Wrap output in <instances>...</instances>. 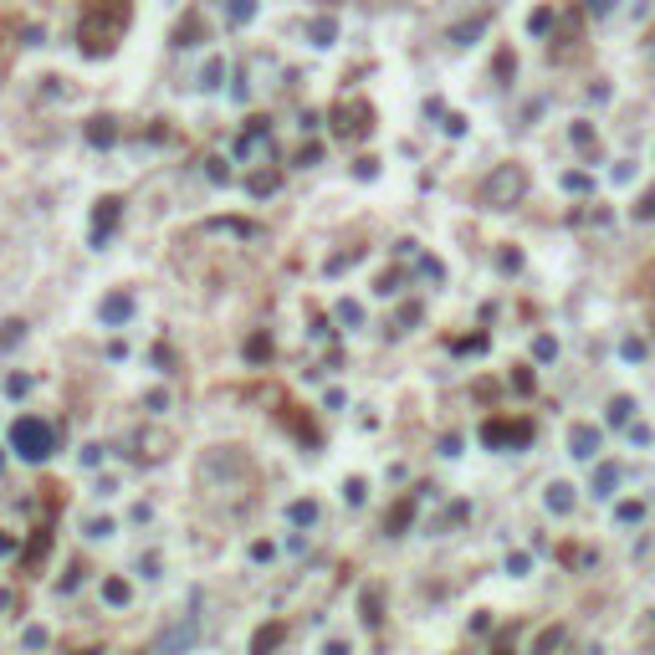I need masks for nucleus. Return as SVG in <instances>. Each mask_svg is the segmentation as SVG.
Listing matches in <instances>:
<instances>
[{
    "label": "nucleus",
    "instance_id": "nucleus-9",
    "mask_svg": "<svg viewBox=\"0 0 655 655\" xmlns=\"http://www.w3.org/2000/svg\"><path fill=\"white\" fill-rule=\"evenodd\" d=\"M200 31H205V16H200V11H190L180 26H174V47H195V41H200Z\"/></svg>",
    "mask_w": 655,
    "mask_h": 655
},
{
    "label": "nucleus",
    "instance_id": "nucleus-3",
    "mask_svg": "<svg viewBox=\"0 0 655 655\" xmlns=\"http://www.w3.org/2000/svg\"><path fill=\"white\" fill-rule=\"evenodd\" d=\"M522 190H528V174H522V164H497L492 180L482 185V200H487L492 210H507V205L522 200Z\"/></svg>",
    "mask_w": 655,
    "mask_h": 655
},
{
    "label": "nucleus",
    "instance_id": "nucleus-25",
    "mask_svg": "<svg viewBox=\"0 0 655 655\" xmlns=\"http://www.w3.org/2000/svg\"><path fill=\"white\" fill-rule=\"evenodd\" d=\"M569 139H574L579 149H594V128H589V123H574V128H569Z\"/></svg>",
    "mask_w": 655,
    "mask_h": 655
},
{
    "label": "nucleus",
    "instance_id": "nucleus-10",
    "mask_svg": "<svg viewBox=\"0 0 655 655\" xmlns=\"http://www.w3.org/2000/svg\"><path fill=\"white\" fill-rule=\"evenodd\" d=\"M487 21H492V11H482V16H476V21H461V26L451 31V41H456V47H466V41H476V36L487 31Z\"/></svg>",
    "mask_w": 655,
    "mask_h": 655
},
{
    "label": "nucleus",
    "instance_id": "nucleus-14",
    "mask_svg": "<svg viewBox=\"0 0 655 655\" xmlns=\"http://www.w3.org/2000/svg\"><path fill=\"white\" fill-rule=\"evenodd\" d=\"M287 517H292V528H313V522H318V502H308V497H302V502H292V507H287Z\"/></svg>",
    "mask_w": 655,
    "mask_h": 655
},
{
    "label": "nucleus",
    "instance_id": "nucleus-40",
    "mask_svg": "<svg viewBox=\"0 0 655 655\" xmlns=\"http://www.w3.org/2000/svg\"><path fill=\"white\" fill-rule=\"evenodd\" d=\"M210 180H215V185H226V180H231V169H226L221 159H210Z\"/></svg>",
    "mask_w": 655,
    "mask_h": 655
},
{
    "label": "nucleus",
    "instance_id": "nucleus-38",
    "mask_svg": "<svg viewBox=\"0 0 655 655\" xmlns=\"http://www.w3.org/2000/svg\"><path fill=\"white\" fill-rule=\"evenodd\" d=\"M528 563H533L528 553H512V558H507V574H528Z\"/></svg>",
    "mask_w": 655,
    "mask_h": 655
},
{
    "label": "nucleus",
    "instance_id": "nucleus-28",
    "mask_svg": "<svg viewBox=\"0 0 655 655\" xmlns=\"http://www.w3.org/2000/svg\"><path fill=\"white\" fill-rule=\"evenodd\" d=\"M256 16V0H231V21H251Z\"/></svg>",
    "mask_w": 655,
    "mask_h": 655
},
{
    "label": "nucleus",
    "instance_id": "nucleus-30",
    "mask_svg": "<svg viewBox=\"0 0 655 655\" xmlns=\"http://www.w3.org/2000/svg\"><path fill=\"white\" fill-rule=\"evenodd\" d=\"M190 640H195V630L185 625V630H174V635H164L159 645H164V650H174V645H190Z\"/></svg>",
    "mask_w": 655,
    "mask_h": 655
},
{
    "label": "nucleus",
    "instance_id": "nucleus-17",
    "mask_svg": "<svg viewBox=\"0 0 655 655\" xmlns=\"http://www.w3.org/2000/svg\"><path fill=\"white\" fill-rule=\"evenodd\" d=\"M630 410H635L630 395H615V400H609V425H630Z\"/></svg>",
    "mask_w": 655,
    "mask_h": 655
},
{
    "label": "nucleus",
    "instance_id": "nucleus-4",
    "mask_svg": "<svg viewBox=\"0 0 655 655\" xmlns=\"http://www.w3.org/2000/svg\"><path fill=\"white\" fill-rule=\"evenodd\" d=\"M369 128H374V108H369V103L348 98V103L333 108V134L338 139H359V134H369Z\"/></svg>",
    "mask_w": 655,
    "mask_h": 655
},
{
    "label": "nucleus",
    "instance_id": "nucleus-37",
    "mask_svg": "<svg viewBox=\"0 0 655 655\" xmlns=\"http://www.w3.org/2000/svg\"><path fill=\"white\" fill-rule=\"evenodd\" d=\"M87 533H93V538H108V533H113V522H108V517H93V522H87Z\"/></svg>",
    "mask_w": 655,
    "mask_h": 655
},
{
    "label": "nucleus",
    "instance_id": "nucleus-22",
    "mask_svg": "<svg viewBox=\"0 0 655 655\" xmlns=\"http://www.w3.org/2000/svg\"><path fill=\"white\" fill-rule=\"evenodd\" d=\"M308 31H313V41H318V47H328V41L338 36V26H333V21H313Z\"/></svg>",
    "mask_w": 655,
    "mask_h": 655
},
{
    "label": "nucleus",
    "instance_id": "nucleus-35",
    "mask_svg": "<svg viewBox=\"0 0 655 655\" xmlns=\"http://www.w3.org/2000/svg\"><path fill=\"white\" fill-rule=\"evenodd\" d=\"M364 620L379 625V594H364Z\"/></svg>",
    "mask_w": 655,
    "mask_h": 655
},
{
    "label": "nucleus",
    "instance_id": "nucleus-36",
    "mask_svg": "<svg viewBox=\"0 0 655 655\" xmlns=\"http://www.w3.org/2000/svg\"><path fill=\"white\" fill-rule=\"evenodd\" d=\"M635 215H640V221H655V190H650V195H645V200L635 205Z\"/></svg>",
    "mask_w": 655,
    "mask_h": 655
},
{
    "label": "nucleus",
    "instance_id": "nucleus-34",
    "mask_svg": "<svg viewBox=\"0 0 655 655\" xmlns=\"http://www.w3.org/2000/svg\"><path fill=\"white\" fill-rule=\"evenodd\" d=\"M620 354H625V359H645V343H640V338H625Z\"/></svg>",
    "mask_w": 655,
    "mask_h": 655
},
{
    "label": "nucleus",
    "instance_id": "nucleus-18",
    "mask_svg": "<svg viewBox=\"0 0 655 655\" xmlns=\"http://www.w3.org/2000/svg\"><path fill=\"white\" fill-rule=\"evenodd\" d=\"M103 599L113 604V609H118V604H128V584H123V579H108V584H103Z\"/></svg>",
    "mask_w": 655,
    "mask_h": 655
},
{
    "label": "nucleus",
    "instance_id": "nucleus-8",
    "mask_svg": "<svg viewBox=\"0 0 655 655\" xmlns=\"http://www.w3.org/2000/svg\"><path fill=\"white\" fill-rule=\"evenodd\" d=\"M87 144H93V149H108V144H118V123L108 118V113L87 118Z\"/></svg>",
    "mask_w": 655,
    "mask_h": 655
},
{
    "label": "nucleus",
    "instance_id": "nucleus-11",
    "mask_svg": "<svg viewBox=\"0 0 655 655\" xmlns=\"http://www.w3.org/2000/svg\"><path fill=\"white\" fill-rule=\"evenodd\" d=\"M47 553H52V533H47V528H36V533H31V543H26V569H36V563L47 558Z\"/></svg>",
    "mask_w": 655,
    "mask_h": 655
},
{
    "label": "nucleus",
    "instance_id": "nucleus-26",
    "mask_svg": "<svg viewBox=\"0 0 655 655\" xmlns=\"http://www.w3.org/2000/svg\"><path fill=\"white\" fill-rule=\"evenodd\" d=\"M615 517H620V522H640V517H645V502H620Z\"/></svg>",
    "mask_w": 655,
    "mask_h": 655
},
{
    "label": "nucleus",
    "instance_id": "nucleus-41",
    "mask_svg": "<svg viewBox=\"0 0 655 655\" xmlns=\"http://www.w3.org/2000/svg\"><path fill=\"white\" fill-rule=\"evenodd\" d=\"M563 185H569V190H589L594 180H589V174H563Z\"/></svg>",
    "mask_w": 655,
    "mask_h": 655
},
{
    "label": "nucleus",
    "instance_id": "nucleus-24",
    "mask_svg": "<svg viewBox=\"0 0 655 655\" xmlns=\"http://www.w3.org/2000/svg\"><path fill=\"white\" fill-rule=\"evenodd\" d=\"M563 640H569V630H543V635H538V650H553V645H563Z\"/></svg>",
    "mask_w": 655,
    "mask_h": 655
},
{
    "label": "nucleus",
    "instance_id": "nucleus-42",
    "mask_svg": "<svg viewBox=\"0 0 655 655\" xmlns=\"http://www.w3.org/2000/svg\"><path fill=\"white\" fill-rule=\"evenodd\" d=\"M497 261H502V272H517V267H522V256H517V251H502Z\"/></svg>",
    "mask_w": 655,
    "mask_h": 655
},
{
    "label": "nucleus",
    "instance_id": "nucleus-23",
    "mask_svg": "<svg viewBox=\"0 0 655 655\" xmlns=\"http://www.w3.org/2000/svg\"><path fill=\"white\" fill-rule=\"evenodd\" d=\"M338 323L359 328V323H364V308H359V302H338Z\"/></svg>",
    "mask_w": 655,
    "mask_h": 655
},
{
    "label": "nucleus",
    "instance_id": "nucleus-43",
    "mask_svg": "<svg viewBox=\"0 0 655 655\" xmlns=\"http://www.w3.org/2000/svg\"><path fill=\"white\" fill-rule=\"evenodd\" d=\"M630 441H635V446H650V425H630Z\"/></svg>",
    "mask_w": 655,
    "mask_h": 655
},
{
    "label": "nucleus",
    "instance_id": "nucleus-16",
    "mask_svg": "<svg viewBox=\"0 0 655 655\" xmlns=\"http://www.w3.org/2000/svg\"><path fill=\"white\" fill-rule=\"evenodd\" d=\"M277 180H282V169H256L251 180H246V190H251V195H272Z\"/></svg>",
    "mask_w": 655,
    "mask_h": 655
},
{
    "label": "nucleus",
    "instance_id": "nucleus-20",
    "mask_svg": "<svg viewBox=\"0 0 655 655\" xmlns=\"http://www.w3.org/2000/svg\"><path fill=\"white\" fill-rule=\"evenodd\" d=\"M410 517H415V502L405 497V502H400V507H395V517H389V522H384V528H389V533H400V528H405V522H410Z\"/></svg>",
    "mask_w": 655,
    "mask_h": 655
},
{
    "label": "nucleus",
    "instance_id": "nucleus-31",
    "mask_svg": "<svg viewBox=\"0 0 655 655\" xmlns=\"http://www.w3.org/2000/svg\"><path fill=\"white\" fill-rule=\"evenodd\" d=\"M246 354H251V359H267V354H272V343H267V333H256V338L246 343Z\"/></svg>",
    "mask_w": 655,
    "mask_h": 655
},
{
    "label": "nucleus",
    "instance_id": "nucleus-44",
    "mask_svg": "<svg viewBox=\"0 0 655 655\" xmlns=\"http://www.w3.org/2000/svg\"><path fill=\"white\" fill-rule=\"evenodd\" d=\"M584 6H589V11H594V16H604L609 6H615V0H584Z\"/></svg>",
    "mask_w": 655,
    "mask_h": 655
},
{
    "label": "nucleus",
    "instance_id": "nucleus-32",
    "mask_svg": "<svg viewBox=\"0 0 655 655\" xmlns=\"http://www.w3.org/2000/svg\"><path fill=\"white\" fill-rule=\"evenodd\" d=\"M533 354H538V359H553V354H558V343L543 333V338H533Z\"/></svg>",
    "mask_w": 655,
    "mask_h": 655
},
{
    "label": "nucleus",
    "instance_id": "nucleus-45",
    "mask_svg": "<svg viewBox=\"0 0 655 655\" xmlns=\"http://www.w3.org/2000/svg\"><path fill=\"white\" fill-rule=\"evenodd\" d=\"M0 553H16V538L11 533H0Z\"/></svg>",
    "mask_w": 655,
    "mask_h": 655
},
{
    "label": "nucleus",
    "instance_id": "nucleus-13",
    "mask_svg": "<svg viewBox=\"0 0 655 655\" xmlns=\"http://www.w3.org/2000/svg\"><path fill=\"white\" fill-rule=\"evenodd\" d=\"M548 507H553L558 517L574 512V487H569V482H553V487H548Z\"/></svg>",
    "mask_w": 655,
    "mask_h": 655
},
{
    "label": "nucleus",
    "instance_id": "nucleus-19",
    "mask_svg": "<svg viewBox=\"0 0 655 655\" xmlns=\"http://www.w3.org/2000/svg\"><path fill=\"white\" fill-rule=\"evenodd\" d=\"M221 77H226V62H221V57H210V62H205V72H200V82H205V87H221Z\"/></svg>",
    "mask_w": 655,
    "mask_h": 655
},
{
    "label": "nucleus",
    "instance_id": "nucleus-33",
    "mask_svg": "<svg viewBox=\"0 0 655 655\" xmlns=\"http://www.w3.org/2000/svg\"><path fill=\"white\" fill-rule=\"evenodd\" d=\"M512 389H517V395H533V374H528V369H517V374H512Z\"/></svg>",
    "mask_w": 655,
    "mask_h": 655
},
{
    "label": "nucleus",
    "instance_id": "nucleus-21",
    "mask_svg": "<svg viewBox=\"0 0 655 655\" xmlns=\"http://www.w3.org/2000/svg\"><path fill=\"white\" fill-rule=\"evenodd\" d=\"M21 338H26V323H6V328H0V348H16Z\"/></svg>",
    "mask_w": 655,
    "mask_h": 655
},
{
    "label": "nucleus",
    "instance_id": "nucleus-2",
    "mask_svg": "<svg viewBox=\"0 0 655 655\" xmlns=\"http://www.w3.org/2000/svg\"><path fill=\"white\" fill-rule=\"evenodd\" d=\"M57 446V435L47 420H36V415H21V420L11 425V451L16 456H26V461H47Z\"/></svg>",
    "mask_w": 655,
    "mask_h": 655
},
{
    "label": "nucleus",
    "instance_id": "nucleus-5",
    "mask_svg": "<svg viewBox=\"0 0 655 655\" xmlns=\"http://www.w3.org/2000/svg\"><path fill=\"white\" fill-rule=\"evenodd\" d=\"M482 441L487 446H528L533 441V420H487Z\"/></svg>",
    "mask_w": 655,
    "mask_h": 655
},
{
    "label": "nucleus",
    "instance_id": "nucleus-1",
    "mask_svg": "<svg viewBox=\"0 0 655 655\" xmlns=\"http://www.w3.org/2000/svg\"><path fill=\"white\" fill-rule=\"evenodd\" d=\"M128 31V0H87L77 16V47L87 57H108Z\"/></svg>",
    "mask_w": 655,
    "mask_h": 655
},
{
    "label": "nucleus",
    "instance_id": "nucleus-6",
    "mask_svg": "<svg viewBox=\"0 0 655 655\" xmlns=\"http://www.w3.org/2000/svg\"><path fill=\"white\" fill-rule=\"evenodd\" d=\"M118 215H123V200H118V195H103L98 210H93V246H108V236H113Z\"/></svg>",
    "mask_w": 655,
    "mask_h": 655
},
{
    "label": "nucleus",
    "instance_id": "nucleus-29",
    "mask_svg": "<svg viewBox=\"0 0 655 655\" xmlns=\"http://www.w3.org/2000/svg\"><path fill=\"white\" fill-rule=\"evenodd\" d=\"M282 640V625H267V630H261V635H256V650H272Z\"/></svg>",
    "mask_w": 655,
    "mask_h": 655
},
{
    "label": "nucleus",
    "instance_id": "nucleus-12",
    "mask_svg": "<svg viewBox=\"0 0 655 655\" xmlns=\"http://www.w3.org/2000/svg\"><path fill=\"white\" fill-rule=\"evenodd\" d=\"M615 487H620V466H615V461H604V466L594 471V497H609Z\"/></svg>",
    "mask_w": 655,
    "mask_h": 655
},
{
    "label": "nucleus",
    "instance_id": "nucleus-27",
    "mask_svg": "<svg viewBox=\"0 0 655 655\" xmlns=\"http://www.w3.org/2000/svg\"><path fill=\"white\" fill-rule=\"evenodd\" d=\"M528 26H533V31L543 36V31H548V26H553V11H548V6H538V11H533V21H528Z\"/></svg>",
    "mask_w": 655,
    "mask_h": 655
},
{
    "label": "nucleus",
    "instance_id": "nucleus-15",
    "mask_svg": "<svg viewBox=\"0 0 655 655\" xmlns=\"http://www.w3.org/2000/svg\"><path fill=\"white\" fill-rule=\"evenodd\" d=\"M128 313H134V302H128L123 292H113V297H108V302H103V323H123Z\"/></svg>",
    "mask_w": 655,
    "mask_h": 655
},
{
    "label": "nucleus",
    "instance_id": "nucleus-7",
    "mask_svg": "<svg viewBox=\"0 0 655 655\" xmlns=\"http://www.w3.org/2000/svg\"><path fill=\"white\" fill-rule=\"evenodd\" d=\"M569 456H579V461H594V456H599V430H594V425H574V430H569Z\"/></svg>",
    "mask_w": 655,
    "mask_h": 655
},
{
    "label": "nucleus",
    "instance_id": "nucleus-39",
    "mask_svg": "<svg viewBox=\"0 0 655 655\" xmlns=\"http://www.w3.org/2000/svg\"><path fill=\"white\" fill-rule=\"evenodd\" d=\"M6 389H11V395H26L31 379H26V374H11V379H6Z\"/></svg>",
    "mask_w": 655,
    "mask_h": 655
}]
</instances>
